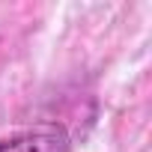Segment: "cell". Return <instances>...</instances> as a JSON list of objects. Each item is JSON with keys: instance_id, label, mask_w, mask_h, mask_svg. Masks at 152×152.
<instances>
[{"instance_id": "6da1fadb", "label": "cell", "mask_w": 152, "mask_h": 152, "mask_svg": "<svg viewBox=\"0 0 152 152\" xmlns=\"http://www.w3.org/2000/svg\"><path fill=\"white\" fill-rule=\"evenodd\" d=\"M0 152H72V137L63 125L48 122L0 140Z\"/></svg>"}]
</instances>
